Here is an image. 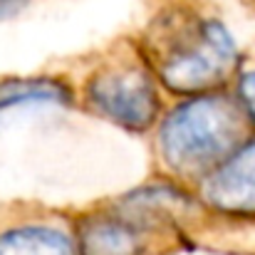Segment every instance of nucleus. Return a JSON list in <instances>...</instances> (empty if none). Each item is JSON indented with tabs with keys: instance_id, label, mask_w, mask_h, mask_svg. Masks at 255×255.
<instances>
[{
	"instance_id": "nucleus-1",
	"label": "nucleus",
	"mask_w": 255,
	"mask_h": 255,
	"mask_svg": "<svg viewBox=\"0 0 255 255\" xmlns=\"http://www.w3.org/2000/svg\"><path fill=\"white\" fill-rule=\"evenodd\" d=\"M241 119L226 97H198L161 127V151L173 169L203 171L226 159L238 141Z\"/></svg>"
},
{
	"instance_id": "nucleus-2",
	"label": "nucleus",
	"mask_w": 255,
	"mask_h": 255,
	"mask_svg": "<svg viewBox=\"0 0 255 255\" xmlns=\"http://www.w3.org/2000/svg\"><path fill=\"white\" fill-rule=\"evenodd\" d=\"M236 60V45L218 22H201L186 40L176 42L161 65V77L171 89L198 92L226 75Z\"/></svg>"
},
{
	"instance_id": "nucleus-3",
	"label": "nucleus",
	"mask_w": 255,
	"mask_h": 255,
	"mask_svg": "<svg viewBox=\"0 0 255 255\" xmlns=\"http://www.w3.org/2000/svg\"><path fill=\"white\" fill-rule=\"evenodd\" d=\"M89 104L112 122L141 131L156 117V92L149 75L139 67H114L94 75L87 87Z\"/></svg>"
},
{
	"instance_id": "nucleus-4",
	"label": "nucleus",
	"mask_w": 255,
	"mask_h": 255,
	"mask_svg": "<svg viewBox=\"0 0 255 255\" xmlns=\"http://www.w3.org/2000/svg\"><path fill=\"white\" fill-rule=\"evenodd\" d=\"M208 196L226 211H255V141L231 154L211 176Z\"/></svg>"
},
{
	"instance_id": "nucleus-5",
	"label": "nucleus",
	"mask_w": 255,
	"mask_h": 255,
	"mask_svg": "<svg viewBox=\"0 0 255 255\" xmlns=\"http://www.w3.org/2000/svg\"><path fill=\"white\" fill-rule=\"evenodd\" d=\"M0 255H75V248L60 228L15 223L0 228Z\"/></svg>"
},
{
	"instance_id": "nucleus-6",
	"label": "nucleus",
	"mask_w": 255,
	"mask_h": 255,
	"mask_svg": "<svg viewBox=\"0 0 255 255\" xmlns=\"http://www.w3.org/2000/svg\"><path fill=\"white\" fill-rule=\"evenodd\" d=\"M82 255H134L139 248V231L112 216L92 218L80 233Z\"/></svg>"
},
{
	"instance_id": "nucleus-7",
	"label": "nucleus",
	"mask_w": 255,
	"mask_h": 255,
	"mask_svg": "<svg viewBox=\"0 0 255 255\" xmlns=\"http://www.w3.org/2000/svg\"><path fill=\"white\" fill-rule=\"evenodd\" d=\"M243 97H246V102H248L251 114L255 117V72H251V75L243 80Z\"/></svg>"
},
{
	"instance_id": "nucleus-8",
	"label": "nucleus",
	"mask_w": 255,
	"mask_h": 255,
	"mask_svg": "<svg viewBox=\"0 0 255 255\" xmlns=\"http://www.w3.org/2000/svg\"><path fill=\"white\" fill-rule=\"evenodd\" d=\"M30 0H0V17H10L15 12H20Z\"/></svg>"
}]
</instances>
